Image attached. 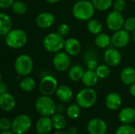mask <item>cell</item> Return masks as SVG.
Segmentation results:
<instances>
[{"instance_id": "cell-22", "label": "cell", "mask_w": 135, "mask_h": 134, "mask_svg": "<svg viewBox=\"0 0 135 134\" xmlns=\"http://www.w3.org/2000/svg\"><path fill=\"white\" fill-rule=\"evenodd\" d=\"M98 80H99V77L96 71L93 70H88L85 71L83 77L81 78V81L83 85L88 88H92L95 86L97 84Z\"/></svg>"}, {"instance_id": "cell-40", "label": "cell", "mask_w": 135, "mask_h": 134, "mask_svg": "<svg viewBox=\"0 0 135 134\" xmlns=\"http://www.w3.org/2000/svg\"><path fill=\"white\" fill-rule=\"evenodd\" d=\"M65 111H66V108H65V107H64L63 104L59 103V104L56 105V107H55V113H58V114H63Z\"/></svg>"}, {"instance_id": "cell-5", "label": "cell", "mask_w": 135, "mask_h": 134, "mask_svg": "<svg viewBox=\"0 0 135 134\" xmlns=\"http://www.w3.org/2000/svg\"><path fill=\"white\" fill-rule=\"evenodd\" d=\"M33 60L28 54H22L18 55L14 62V70L21 77L28 76L33 70Z\"/></svg>"}, {"instance_id": "cell-7", "label": "cell", "mask_w": 135, "mask_h": 134, "mask_svg": "<svg viewBox=\"0 0 135 134\" xmlns=\"http://www.w3.org/2000/svg\"><path fill=\"white\" fill-rule=\"evenodd\" d=\"M32 127V119L25 114H21L16 116L12 121L11 130L14 134L26 133Z\"/></svg>"}, {"instance_id": "cell-26", "label": "cell", "mask_w": 135, "mask_h": 134, "mask_svg": "<svg viewBox=\"0 0 135 134\" xmlns=\"http://www.w3.org/2000/svg\"><path fill=\"white\" fill-rule=\"evenodd\" d=\"M53 128L56 130H63L66 126V119L62 114L55 113L51 116Z\"/></svg>"}, {"instance_id": "cell-41", "label": "cell", "mask_w": 135, "mask_h": 134, "mask_svg": "<svg viewBox=\"0 0 135 134\" xmlns=\"http://www.w3.org/2000/svg\"><path fill=\"white\" fill-rule=\"evenodd\" d=\"M7 89H8L7 85H6L5 82L2 81V82L0 83V95H1V94H3V93H5V92H7Z\"/></svg>"}, {"instance_id": "cell-28", "label": "cell", "mask_w": 135, "mask_h": 134, "mask_svg": "<svg viewBox=\"0 0 135 134\" xmlns=\"http://www.w3.org/2000/svg\"><path fill=\"white\" fill-rule=\"evenodd\" d=\"M87 28L88 31L93 35H97L102 32L103 25L101 22L97 19H90L88 21L87 23Z\"/></svg>"}, {"instance_id": "cell-14", "label": "cell", "mask_w": 135, "mask_h": 134, "mask_svg": "<svg viewBox=\"0 0 135 134\" xmlns=\"http://www.w3.org/2000/svg\"><path fill=\"white\" fill-rule=\"evenodd\" d=\"M55 21L54 14L51 12H43L37 15L36 18V24L40 28H50Z\"/></svg>"}, {"instance_id": "cell-19", "label": "cell", "mask_w": 135, "mask_h": 134, "mask_svg": "<svg viewBox=\"0 0 135 134\" xmlns=\"http://www.w3.org/2000/svg\"><path fill=\"white\" fill-rule=\"evenodd\" d=\"M123 100L121 96L116 92L109 93L105 98L106 107L112 111H116L122 106Z\"/></svg>"}, {"instance_id": "cell-10", "label": "cell", "mask_w": 135, "mask_h": 134, "mask_svg": "<svg viewBox=\"0 0 135 134\" xmlns=\"http://www.w3.org/2000/svg\"><path fill=\"white\" fill-rule=\"evenodd\" d=\"M53 66L59 72H65L70 66V58L66 52L59 51L53 58Z\"/></svg>"}, {"instance_id": "cell-24", "label": "cell", "mask_w": 135, "mask_h": 134, "mask_svg": "<svg viewBox=\"0 0 135 134\" xmlns=\"http://www.w3.org/2000/svg\"><path fill=\"white\" fill-rule=\"evenodd\" d=\"M84 73H85L84 68L81 65L75 64V65H73L69 69L68 76L71 81L77 82V81H81V78L83 77Z\"/></svg>"}, {"instance_id": "cell-21", "label": "cell", "mask_w": 135, "mask_h": 134, "mask_svg": "<svg viewBox=\"0 0 135 134\" xmlns=\"http://www.w3.org/2000/svg\"><path fill=\"white\" fill-rule=\"evenodd\" d=\"M120 79L126 85H131L135 82V69L131 66L124 67L120 73Z\"/></svg>"}, {"instance_id": "cell-27", "label": "cell", "mask_w": 135, "mask_h": 134, "mask_svg": "<svg viewBox=\"0 0 135 134\" xmlns=\"http://www.w3.org/2000/svg\"><path fill=\"white\" fill-rule=\"evenodd\" d=\"M94 41H95L96 45L98 47L102 48V49L108 47L110 43H112L111 37L107 33H104V32H100V33L96 35Z\"/></svg>"}, {"instance_id": "cell-48", "label": "cell", "mask_w": 135, "mask_h": 134, "mask_svg": "<svg viewBox=\"0 0 135 134\" xmlns=\"http://www.w3.org/2000/svg\"><path fill=\"white\" fill-rule=\"evenodd\" d=\"M2 81V74L0 73V83Z\"/></svg>"}, {"instance_id": "cell-20", "label": "cell", "mask_w": 135, "mask_h": 134, "mask_svg": "<svg viewBox=\"0 0 135 134\" xmlns=\"http://www.w3.org/2000/svg\"><path fill=\"white\" fill-rule=\"evenodd\" d=\"M119 119L123 124H132L135 122V108L129 107L122 109L119 113Z\"/></svg>"}, {"instance_id": "cell-34", "label": "cell", "mask_w": 135, "mask_h": 134, "mask_svg": "<svg viewBox=\"0 0 135 134\" xmlns=\"http://www.w3.org/2000/svg\"><path fill=\"white\" fill-rule=\"evenodd\" d=\"M123 28L128 32H133L135 30V17H130L124 21Z\"/></svg>"}, {"instance_id": "cell-12", "label": "cell", "mask_w": 135, "mask_h": 134, "mask_svg": "<svg viewBox=\"0 0 135 134\" xmlns=\"http://www.w3.org/2000/svg\"><path fill=\"white\" fill-rule=\"evenodd\" d=\"M108 126L103 119L100 118H92L87 126V130L89 134H105Z\"/></svg>"}, {"instance_id": "cell-35", "label": "cell", "mask_w": 135, "mask_h": 134, "mask_svg": "<svg viewBox=\"0 0 135 134\" xmlns=\"http://www.w3.org/2000/svg\"><path fill=\"white\" fill-rule=\"evenodd\" d=\"M127 7V2L125 0H115L113 2V9L115 11L122 13Z\"/></svg>"}, {"instance_id": "cell-11", "label": "cell", "mask_w": 135, "mask_h": 134, "mask_svg": "<svg viewBox=\"0 0 135 134\" xmlns=\"http://www.w3.org/2000/svg\"><path fill=\"white\" fill-rule=\"evenodd\" d=\"M112 43L116 47H124L127 46L131 39L130 32L125 29H120L114 32L111 37Z\"/></svg>"}, {"instance_id": "cell-2", "label": "cell", "mask_w": 135, "mask_h": 134, "mask_svg": "<svg viewBox=\"0 0 135 134\" xmlns=\"http://www.w3.org/2000/svg\"><path fill=\"white\" fill-rule=\"evenodd\" d=\"M28 41L27 33L21 28L11 29L5 36L6 44L12 49H20L23 47Z\"/></svg>"}, {"instance_id": "cell-18", "label": "cell", "mask_w": 135, "mask_h": 134, "mask_svg": "<svg viewBox=\"0 0 135 134\" xmlns=\"http://www.w3.org/2000/svg\"><path fill=\"white\" fill-rule=\"evenodd\" d=\"M55 95L58 100L62 102V103H68L71 101L74 93L72 89L66 85H62L58 86L56 91H55Z\"/></svg>"}, {"instance_id": "cell-31", "label": "cell", "mask_w": 135, "mask_h": 134, "mask_svg": "<svg viewBox=\"0 0 135 134\" xmlns=\"http://www.w3.org/2000/svg\"><path fill=\"white\" fill-rule=\"evenodd\" d=\"M11 7H12L13 13L18 15H22L25 13L27 11V5L21 0L14 1Z\"/></svg>"}, {"instance_id": "cell-36", "label": "cell", "mask_w": 135, "mask_h": 134, "mask_svg": "<svg viewBox=\"0 0 135 134\" xmlns=\"http://www.w3.org/2000/svg\"><path fill=\"white\" fill-rule=\"evenodd\" d=\"M11 125H12V122L9 118L6 117L0 118V130L1 131L11 130Z\"/></svg>"}, {"instance_id": "cell-42", "label": "cell", "mask_w": 135, "mask_h": 134, "mask_svg": "<svg viewBox=\"0 0 135 134\" xmlns=\"http://www.w3.org/2000/svg\"><path fill=\"white\" fill-rule=\"evenodd\" d=\"M129 92L130 94L135 97V82L134 84H132L131 85H130V89H129Z\"/></svg>"}, {"instance_id": "cell-29", "label": "cell", "mask_w": 135, "mask_h": 134, "mask_svg": "<svg viewBox=\"0 0 135 134\" xmlns=\"http://www.w3.org/2000/svg\"><path fill=\"white\" fill-rule=\"evenodd\" d=\"M81 107L78 103H72L68 106L66 110V115L70 119H77L81 115Z\"/></svg>"}, {"instance_id": "cell-6", "label": "cell", "mask_w": 135, "mask_h": 134, "mask_svg": "<svg viewBox=\"0 0 135 134\" xmlns=\"http://www.w3.org/2000/svg\"><path fill=\"white\" fill-rule=\"evenodd\" d=\"M97 100V94L92 88H85L81 89L76 96V102L81 108L92 107Z\"/></svg>"}, {"instance_id": "cell-25", "label": "cell", "mask_w": 135, "mask_h": 134, "mask_svg": "<svg viewBox=\"0 0 135 134\" xmlns=\"http://www.w3.org/2000/svg\"><path fill=\"white\" fill-rule=\"evenodd\" d=\"M20 88L26 92H29L33 91L36 87V82L34 78L26 76L24 77V78L20 81L19 83Z\"/></svg>"}, {"instance_id": "cell-43", "label": "cell", "mask_w": 135, "mask_h": 134, "mask_svg": "<svg viewBox=\"0 0 135 134\" xmlns=\"http://www.w3.org/2000/svg\"><path fill=\"white\" fill-rule=\"evenodd\" d=\"M68 133L69 134H78V130L77 127H71L68 130Z\"/></svg>"}, {"instance_id": "cell-32", "label": "cell", "mask_w": 135, "mask_h": 134, "mask_svg": "<svg viewBox=\"0 0 135 134\" xmlns=\"http://www.w3.org/2000/svg\"><path fill=\"white\" fill-rule=\"evenodd\" d=\"M95 71H96L98 77L101 78V79L107 78L111 73V70H110L109 66L105 65V64H101V65L97 66Z\"/></svg>"}, {"instance_id": "cell-38", "label": "cell", "mask_w": 135, "mask_h": 134, "mask_svg": "<svg viewBox=\"0 0 135 134\" xmlns=\"http://www.w3.org/2000/svg\"><path fill=\"white\" fill-rule=\"evenodd\" d=\"M15 0H0V8L7 9L12 6Z\"/></svg>"}, {"instance_id": "cell-13", "label": "cell", "mask_w": 135, "mask_h": 134, "mask_svg": "<svg viewBox=\"0 0 135 134\" xmlns=\"http://www.w3.org/2000/svg\"><path fill=\"white\" fill-rule=\"evenodd\" d=\"M104 58L109 66H117L122 62L121 53L115 48H108L104 52Z\"/></svg>"}, {"instance_id": "cell-16", "label": "cell", "mask_w": 135, "mask_h": 134, "mask_svg": "<svg viewBox=\"0 0 135 134\" xmlns=\"http://www.w3.org/2000/svg\"><path fill=\"white\" fill-rule=\"evenodd\" d=\"M16 107V100L9 92H6L0 95V109L6 112H9Z\"/></svg>"}, {"instance_id": "cell-30", "label": "cell", "mask_w": 135, "mask_h": 134, "mask_svg": "<svg viewBox=\"0 0 135 134\" xmlns=\"http://www.w3.org/2000/svg\"><path fill=\"white\" fill-rule=\"evenodd\" d=\"M95 9L100 11L108 10L113 4V0H92Z\"/></svg>"}, {"instance_id": "cell-9", "label": "cell", "mask_w": 135, "mask_h": 134, "mask_svg": "<svg viewBox=\"0 0 135 134\" xmlns=\"http://www.w3.org/2000/svg\"><path fill=\"white\" fill-rule=\"evenodd\" d=\"M124 21L125 19L122 13L115 10L110 12L106 18V24L108 28L113 32L122 29L124 25Z\"/></svg>"}, {"instance_id": "cell-3", "label": "cell", "mask_w": 135, "mask_h": 134, "mask_svg": "<svg viewBox=\"0 0 135 134\" xmlns=\"http://www.w3.org/2000/svg\"><path fill=\"white\" fill-rule=\"evenodd\" d=\"M56 104L55 101L48 96H41L37 98L35 103L36 112L45 117H51L55 113Z\"/></svg>"}, {"instance_id": "cell-39", "label": "cell", "mask_w": 135, "mask_h": 134, "mask_svg": "<svg viewBox=\"0 0 135 134\" xmlns=\"http://www.w3.org/2000/svg\"><path fill=\"white\" fill-rule=\"evenodd\" d=\"M87 67H88V70H95L96 68L97 67V62L96 60H93V59L89 60V61L87 62Z\"/></svg>"}, {"instance_id": "cell-17", "label": "cell", "mask_w": 135, "mask_h": 134, "mask_svg": "<svg viewBox=\"0 0 135 134\" xmlns=\"http://www.w3.org/2000/svg\"><path fill=\"white\" fill-rule=\"evenodd\" d=\"M53 129L51 118L42 116L36 122V130L40 134L49 133Z\"/></svg>"}, {"instance_id": "cell-45", "label": "cell", "mask_w": 135, "mask_h": 134, "mask_svg": "<svg viewBox=\"0 0 135 134\" xmlns=\"http://www.w3.org/2000/svg\"><path fill=\"white\" fill-rule=\"evenodd\" d=\"M0 134H14V133L12 130H5V131H2Z\"/></svg>"}, {"instance_id": "cell-46", "label": "cell", "mask_w": 135, "mask_h": 134, "mask_svg": "<svg viewBox=\"0 0 135 134\" xmlns=\"http://www.w3.org/2000/svg\"><path fill=\"white\" fill-rule=\"evenodd\" d=\"M46 2H47L48 3H51V4H54V3H56L58 2L59 0H45Z\"/></svg>"}, {"instance_id": "cell-23", "label": "cell", "mask_w": 135, "mask_h": 134, "mask_svg": "<svg viewBox=\"0 0 135 134\" xmlns=\"http://www.w3.org/2000/svg\"><path fill=\"white\" fill-rule=\"evenodd\" d=\"M12 26L10 17L5 13H0V36H6L12 29Z\"/></svg>"}, {"instance_id": "cell-37", "label": "cell", "mask_w": 135, "mask_h": 134, "mask_svg": "<svg viewBox=\"0 0 135 134\" xmlns=\"http://www.w3.org/2000/svg\"><path fill=\"white\" fill-rule=\"evenodd\" d=\"M70 32V26L67 24H65V23H62V24H60L59 26H58V28H57V32L62 36V37L67 36Z\"/></svg>"}, {"instance_id": "cell-8", "label": "cell", "mask_w": 135, "mask_h": 134, "mask_svg": "<svg viewBox=\"0 0 135 134\" xmlns=\"http://www.w3.org/2000/svg\"><path fill=\"white\" fill-rule=\"evenodd\" d=\"M58 86V81L55 77L46 75L43 77L39 84V90L41 95L50 96L55 93Z\"/></svg>"}, {"instance_id": "cell-49", "label": "cell", "mask_w": 135, "mask_h": 134, "mask_svg": "<svg viewBox=\"0 0 135 134\" xmlns=\"http://www.w3.org/2000/svg\"><path fill=\"white\" fill-rule=\"evenodd\" d=\"M132 1H133V2H135V0H132Z\"/></svg>"}, {"instance_id": "cell-4", "label": "cell", "mask_w": 135, "mask_h": 134, "mask_svg": "<svg viewBox=\"0 0 135 134\" xmlns=\"http://www.w3.org/2000/svg\"><path fill=\"white\" fill-rule=\"evenodd\" d=\"M64 43V38L58 32H51L44 38L43 46L47 51L55 54L62 50Z\"/></svg>"}, {"instance_id": "cell-33", "label": "cell", "mask_w": 135, "mask_h": 134, "mask_svg": "<svg viewBox=\"0 0 135 134\" xmlns=\"http://www.w3.org/2000/svg\"><path fill=\"white\" fill-rule=\"evenodd\" d=\"M115 134H135V129L130 124H123L118 127Z\"/></svg>"}, {"instance_id": "cell-44", "label": "cell", "mask_w": 135, "mask_h": 134, "mask_svg": "<svg viewBox=\"0 0 135 134\" xmlns=\"http://www.w3.org/2000/svg\"><path fill=\"white\" fill-rule=\"evenodd\" d=\"M53 134H69L68 132H66V131H63V130H57L55 131Z\"/></svg>"}, {"instance_id": "cell-1", "label": "cell", "mask_w": 135, "mask_h": 134, "mask_svg": "<svg viewBox=\"0 0 135 134\" xmlns=\"http://www.w3.org/2000/svg\"><path fill=\"white\" fill-rule=\"evenodd\" d=\"M95 7L89 0H80L74 3L72 8L74 17L79 21L90 20L95 13Z\"/></svg>"}, {"instance_id": "cell-47", "label": "cell", "mask_w": 135, "mask_h": 134, "mask_svg": "<svg viewBox=\"0 0 135 134\" xmlns=\"http://www.w3.org/2000/svg\"><path fill=\"white\" fill-rule=\"evenodd\" d=\"M132 39L135 42V30L132 32Z\"/></svg>"}, {"instance_id": "cell-15", "label": "cell", "mask_w": 135, "mask_h": 134, "mask_svg": "<svg viewBox=\"0 0 135 134\" xmlns=\"http://www.w3.org/2000/svg\"><path fill=\"white\" fill-rule=\"evenodd\" d=\"M64 50L69 54L72 56L78 55L81 51V44L78 39L74 37L68 38L65 39Z\"/></svg>"}, {"instance_id": "cell-50", "label": "cell", "mask_w": 135, "mask_h": 134, "mask_svg": "<svg viewBox=\"0 0 135 134\" xmlns=\"http://www.w3.org/2000/svg\"><path fill=\"white\" fill-rule=\"evenodd\" d=\"M105 134H112V133H105Z\"/></svg>"}]
</instances>
